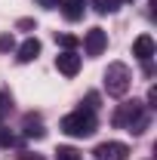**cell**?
I'll return each instance as SVG.
<instances>
[{
	"mask_svg": "<svg viewBox=\"0 0 157 160\" xmlns=\"http://www.w3.org/2000/svg\"><path fill=\"white\" fill-rule=\"evenodd\" d=\"M148 123H151V114H148V108L142 105V102H123L117 108V114H114V126L120 129H129L133 136H142L145 129H148Z\"/></svg>",
	"mask_w": 157,
	"mask_h": 160,
	"instance_id": "6da1fadb",
	"label": "cell"
},
{
	"mask_svg": "<svg viewBox=\"0 0 157 160\" xmlns=\"http://www.w3.org/2000/svg\"><path fill=\"white\" fill-rule=\"evenodd\" d=\"M59 126H62V132L71 136V139H86V136L96 132V114L86 111V108H77V111H71L68 117H62Z\"/></svg>",
	"mask_w": 157,
	"mask_h": 160,
	"instance_id": "7a4b0ae2",
	"label": "cell"
},
{
	"mask_svg": "<svg viewBox=\"0 0 157 160\" xmlns=\"http://www.w3.org/2000/svg\"><path fill=\"white\" fill-rule=\"evenodd\" d=\"M129 86H133V71H129L123 62H111L108 71H105V89H108V96L123 99V96L129 92Z\"/></svg>",
	"mask_w": 157,
	"mask_h": 160,
	"instance_id": "3957f363",
	"label": "cell"
},
{
	"mask_svg": "<svg viewBox=\"0 0 157 160\" xmlns=\"http://www.w3.org/2000/svg\"><path fill=\"white\" fill-rule=\"evenodd\" d=\"M93 154H96V160H126L129 148L123 142H102V145H96Z\"/></svg>",
	"mask_w": 157,
	"mask_h": 160,
	"instance_id": "277c9868",
	"label": "cell"
},
{
	"mask_svg": "<svg viewBox=\"0 0 157 160\" xmlns=\"http://www.w3.org/2000/svg\"><path fill=\"white\" fill-rule=\"evenodd\" d=\"M105 46H108V34H105L102 28H89L86 37H83V49H86V56H102Z\"/></svg>",
	"mask_w": 157,
	"mask_h": 160,
	"instance_id": "5b68a950",
	"label": "cell"
},
{
	"mask_svg": "<svg viewBox=\"0 0 157 160\" xmlns=\"http://www.w3.org/2000/svg\"><path fill=\"white\" fill-rule=\"evenodd\" d=\"M56 68H59L65 77H74L80 71V56L74 52V49H65L62 56H56Z\"/></svg>",
	"mask_w": 157,
	"mask_h": 160,
	"instance_id": "8992f818",
	"label": "cell"
},
{
	"mask_svg": "<svg viewBox=\"0 0 157 160\" xmlns=\"http://www.w3.org/2000/svg\"><path fill=\"white\" fill-rule=\"evenodd\" d=\"M154 37L151 34H139L136 43H133V56H136L139 62H151V56H154Z\"/></svg>",
	"mask_w": 157,
	"mask_h": 160,
	"instance_id": "52a82bcc",
	"label": "cell"
},
{
	"mask_svg": "<svg viewBox=\"0 0 157 160\" xmlns=\"http://www.w3.org/2000/svg\"><path fill=\"white\" fill-rule=\"evenodd\" d=\"M59 6H62V16L68 22H77V19H83L86 0H59Z\"/></svg>",
	"mask_w": 157,
	"mask_h": 160,
	"instance_id": "ba28073f",
	"label": "cell"
},
{
	"mask_svg": "<svg viewBox=\"0 0 157 160\" xmlns=\"http://www.w3.org/2000/svg\"><path fill=\"white\" fill-rule=\"evenodd\" d=\"M37 56H40V40L28 37V40L19 46V62H22V65H28V62H34Z\"/></svg>",
	"mask_w": 157,
	"mask_h": 160,
	"instance_id": "9c48e42d",
	"label": "cell"
},
{
	"mask_svg": "<svg viewBox=\"0 0 157 160\" xmlns=\"http://www.w3.org/2000/svg\"><path fill=\"white\" fill-rule=\"evenodd\" d=\"M123 6V0H93V9L99 16H108V12H117Z\"/></svg>",
	"mask_w": 157,
	"mask_h": 160,
	"instance_id": "30bf717a",
	"label": "cell"
},
{
	"mask_svg": "<svg viewBox=\"0 0 157 160\" xmlns=\"http://www.w3.org/2000/svg\"><path fill=\"white\" fill-rule=\"evenodd\" d=\"M25 136H28V139H43L46 129L40 126V120H34L31 114H28V117H25Z\"/></svg>",
	"mask_w": 157,
	"mask_h": 160,
	"instance_id": "8fae6325",
	"label": "cell"
},
{
	"mask_svg": "<svg viewBox=\"0 0 157 160\" xmlns=\"http://www.w3.org/2000/svg\"><path fill=\"white\" fill-rule=\"evenodd\" d=\"M56 43H59V46H65V49H77L80 40L74 37V34H56Z\"/></svg>",
	"mask_w": 157,
	"mask_h": 160,
	"instance_id": "7c38bea8",
	"label": "cell"
},
{
	"mask_svg": "<svg viewBox=\"0 0 157 160\" xmlns=\"http://www.w3.org/2000/svg\"><path fill=\"white\" fill-rule=\"evenodd\" d=\"M56 160H80V151L65 145V148H59V151H56Z\"/></svg>",
	"mask_w": 157,
	"mask_h": 160,
	"instance_id": "4fadbf2b",
	"label": "cell"
},
{
	"mask_svg": "<svg viewBox=\"0 0 157 160\" xmlns=\"http://www.w3.org/2000/svg\"><path fill=\"white\" fill-rule=\"evenodd\" d=\"M9 145H16V136H13L9 129L0 126V148H9Z\"/></svg>",
	"mask_w": 157,
	"mask_h": 160,
	"instance_id": "5bb4252c",
	"label": "cell"
},
{
	"mask_svg": "<svg viewBox=\"0 0 157 160\" xmlns=\"http://www.w3.org/2000/svg\"><path fill=\"white\" fill-rule=\"evenodd\" d=\"M16 46V40H13V34H0V52H9Z\"/></svg>",
	"mask_w": 157,
	"mask_h": 160,
	"instance_id": "9a60e30c",
	"label": "cell"
},
{
	"mask_svg": "<svg viewBox=\"0 0 157 160\" xmlns=\"http://www.w3.org/2000/svg\"><path fill=\"white\" fill-rule=\"evenodd\" d=\"M96 108H99V96L89 92V96H86V111H96Z\"/></svg>",
	"mask_w": 157,
	"mask_h": 160,
	"instance_id": "2e32d148",
	"label": "cell"
},
{
	"mask_svg": "<svg viewBox=\"0 0 157 160\" xmlns=\"http://www.w3.org/2000/svg\"><path fill=\"white\" fill-rule=\"evenodd\" d=\"M154 102H157V89L151 86V89H148V105H145V108H154Z\"/></svg>",
	"mask_w": 157,
	"mask_h": 160,
	"instance_id": "e0dca14e",
	"label": "cell"
},
{
	"mask_svg": "<svg viewBox=\"0 0 157 160\" xmlns=\"http://www.w3.org/2000/svg\"><path fill=\"white\" fill-rule=\"evenodd\" d=\"M40 6H43V9H56V6H59V0H37Z\"/></svg>",
	"mask_w": 157,
	"mask_h": 160,
	"instance_id": "ac0fdd59",
	"label": "cell"
},
{
	"mask_svg": "<svg viewBox=\"0 0 157 160\" xmlns=\"http://www.w3.org/2000/svg\"><path fill=\"white\" fill-rule=\"evenodd\" d=\"M19 160H43L40 154H31V151H25V154H19Z\"/></svg>",
	"mask_w": 157,
	"mask_h": 160,
	"instance_id": "d6986e66",
	"label": "cell"
}]
</instances>
